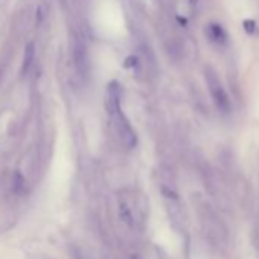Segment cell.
Wrapping results in <instances>:
<instances>
[{
    "label": "cell",
    "instance_id": "cell-1",
    "mask_svg": "<svg viewBox=\"0 0 259 259\" xmlns=\"http://www.w3.org/2000/svg\"><path fill=\"white\" fill-rule=\"evenodd\" d=\"M107 111H108V117L111 122V126L114 130L116 136L119 138V141L128 147L133 148L138 142L136 133L133 126L130 125L128 119L125 117L122 107H120V87L116 82H111L107 89Z\"/></svg>",
    "mask_w": 259,
    "mask_h": 259
},
{
    "label": "cell",
    "instance_id": "cell-2",
    "mask_svg": "<svg viewBox=\"0 0 259 259\" xmlns=\"http://www.w3.org/2000/svg\"><path fill=\"white\" fill-rule=\"evenodd\" d=\"M206 82H207V87H209V92H210V96L213 99V102L217 104V107L223 111V113H227L230 110V101H229V96L217 75V72L210 67H206Z\"/></svg>",
    "mask_w": 259,
    "mask_h": 259
},
{
    "label": "cell",
    "instance_id": "cell-3",
    "mask_svg": "<svg viewBox=\"0 0 259 259\" xmlns=\"http://www.w3.org/2000/svg\"><path fill=\"white\" fill-rule=\"evenodd\" d=\"M207 37L210 38V41L217 43V45H224L226 40H227V34L226 31L223 29L221 25L218 23H210L207 26Z\"/></svg>",
    "mask_w": 259,
    "mask_h": 259
},
{
    "label": "cell",
    "instance_id": "cell-4",
    "mask_svg": "<svg viewBox=\"0 0 259 259\" xmlns=\"http://www.w3.org/2000/svg\"><path fill=\"white\" fill-rule=\"evenodd\" d=\"M34 55H35V51H34V45H28L26 48V52H25V60H23V73H26L31 66H32V60H34Z\"/></svg>",
    "mask_w": 259,
    "mask_h": 259
},
{
    "label": "cell",
    "instance_id": "cell-5",
    "mask_svg": "<svg viewBox=\"0 0 259 259\" xmlns=\"http://www.w3.org/2000/svg\"><path fill=\"white\" fill-rule=\"evenodd\" d=\"M242 26H244V31H245L248 35L254 34V31H256V23H254V20H250V19H247V20H244Z\"/></svg>",
    "mask_w": 259,
    "mask_h": 259
}]
</instances>
